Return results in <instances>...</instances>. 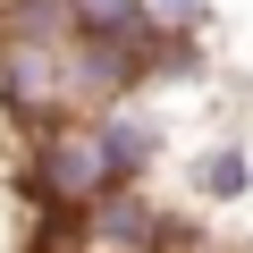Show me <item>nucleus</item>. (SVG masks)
I'll use <instances>...</instances> for the list:
<instances>
[{
    "label": "nucleus",
    "mask_w": 253,
    "mask_h": 253,
    "mask_svg": "<svg viewBox=\"0 0 253 253\" xmlns=\"http://www.w3.org/2000/svg\"><path fill=\"white\" fill-rule=\"evenodd\" d=\"M152 34H211V0H144Z\"/></svg>",
    "instance_id": "4"
},
{
    "label": "nucleus",
    "mask_w": 253,
    "mask_h": 253,
    "mask_svg": "<svg viewBox=\"0 0 253 253\" xmlns=\"http://www.w3.org/2000/svg\"><path fill=\"white\" fill-rule=\"evenodd\" d=\"M245 194H253V152H245L236 135H219V144H203V152L186 161V203L228 211V203H245Z\"/></svg>",
    "instance_id": "2"
},
{
    "label": "nucleus",
    "mask_w": 253,
    "mask_h": 253,
    "mask_svg": "<svg viewBox=\"0 0 253 253\" xmlns=\"http://www.w3.org/2000/svg\"><path fill=\"white\" fill-rule=\"evenodd\" d=\"M76 34H152V9L144 0H68Z\"/></svg>",
    "instance_id": "3"
},
{
    "label": "nucleus",
    "mask_w": 253,
    "mask_h": 253,
    "mask_svg": "<svg viewBox=\"0 0 253 253\" xmlns=\"http://www.w3.org/2000/svg\"><path fill=\"white\" fill-rule=\"evenodd\" d=\"M84 126H93V144H101V161H110V186H144V177L161 169V152H169V135H161V118H152L144 93L84 110Z\"/></svg>",
    "instance_id": "1"
}]
</instances>
